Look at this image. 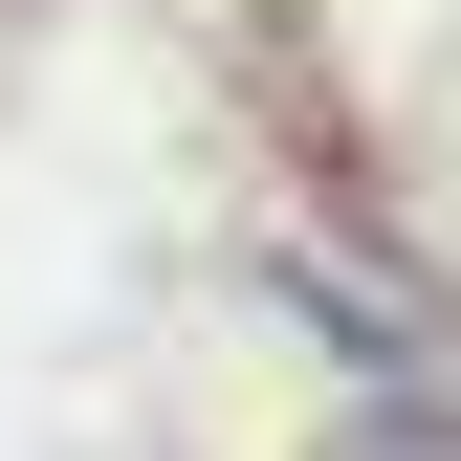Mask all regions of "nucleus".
Masks as SVG:
<instances>
[{"label": "nucleus", "mask_w": 461, "mask_h": 461, "mask_svg": "<svg viewBox=\"0 0 461 461\" xmlns=\"http://www.w3.org/2000/svg\"><path fill=\"white\" fill-rule=\"evenodd\" d=\"M308 461H461L439 395H352V418H308Z\"/></svg>", "instance_id": "f257e3e1"}]
</instances>
